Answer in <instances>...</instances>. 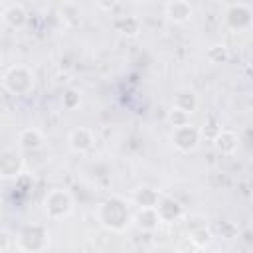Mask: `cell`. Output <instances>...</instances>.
I'll list each match as a JSON object with an SVG mask.
<instances>
[{
	"label": "cell",
	"mask_w": 253,
	"mask_h": 253,
	"mask_svg": "<svg viewBox=\"0 0 253 253\" xmlns=\"http://www.w3.org/2000/svg\"><path fill=\"white\" fill-rule=\"evenodd\" d=\"M219 130H221V126H219L213 119L206 121V123H204V126H200V134H202V138L211 140V142H213V138L219 134Z\"/></svg>",
	"instance_id": "cell-23"
},
{
	"label": "cell",
	"mask_w": 253,
	"mask_h": 253,
	"mask_svg": "<svg viewBox=\"0 0 253 253\" xmlns=\"http://www.w3.org/2000/svg\"><path fill=\"white\" fill-rule=\"evenodd\" d=\"M170 140H172V146L182 152V154H190L198 148L200 140H202V134H200V126L188 123L184 126H178V128H172V134H170Z\"/></svg>",
	"instance_id": "cell-5"
},
{
	"label": "cell",
	"mask_w": 253,
	"mask_h": 253,
	"mask_svg": "<svg viewBox=\"0 0 253 253\" xmlns=\"http://www.w3.org/2000/svg\"><path fill=\"white\" fill-rule=\"evenodd\" d=\"M160 198H162V194H160L156 188L142 184V186H138V188L132 192L130 202H132L136 208H156L158 202H160Z\"/></svg>",
	"instance_id": "cell-15"
},
{
	"label": "cell",
	"mask_w": 253,
	"mask_h": 253,
	"mask_svg": "<svg viewBox=\"0 0 253 253\" xmlns=\"http://www.w3.org/2000/svg\"><path fill=\"white\" fill-rule=\"evenodd\" d=\"M213 148H215L221 156H231V154H235L237 148H239V138H237V134H235L233 130L221 128L219 134L213 138Z\"/></svg>",
	"instance_id": "cell-16"
},
{
	"label": "cell",
	"mask_w": 253,
	"mask_h": 253,
	"mask_svg": "<svg viewBox=\"0 0 253 253\" xmlns=\"http://www.w3.org/2000/svg\"><path fill=\"white\" fill-rule=\"evenodd\" d=\"M16 243L24 253H43L49 245V231L43 223H26L18 231Z\"/></svg>",
	"instance_id": "cell-3"
},
{
	"label": "cell",
	"mask_w": 253,
	"mask_h": 253,
	"mask_svg": "<svg viewBox=\"0 0 253 253\" xmlns=\"http://www.w3.org/2000/svg\"><path fill=\"white\" fill-rule=\"evenodd\" d=\"M186 227H188V241L196 249H204L213 237V233L208 225V219L204 215H190L186 219Z\"/></svg>",
	"instance_id": "cell-7"
},
{
	"label": "cell",
	"mask_w": 253,
	"mask_h": 253,
	"mask_svg": "<svg viewBox=\"0 0 253 253\" xmlns=\"http://www.w3.org/2000/svg\"><path fill=\"white\" fill-rule=\"evenodd\" d=\"M67 144L75 154H85L95 146V132L89 126H77L69 132Z\"/></svg>",
	"instance_id": "cell-9"
},
{
	"label": "cell",
	"mask_w": 253,
	"mask_h": 253,
	"mask_svg": "<svg viewBox=\"0 0 253 253\" xmlns=\"http://www.w3.org/2000/svg\"><path fill=\"white\" fill-rule=\"evenodd\" d=\"M156 211H158L162 223H176L184 217V206L176 198L166 196V194H162V198L156 206Z\"/></svg>",
	"instance_id": "cell-10"
},
{
	"label": "cell",
	"mask_w": 253,
	"mask_h": 253,
	"mask_svg": "<svg viewBox=\"0 0 253 253\" xmlns=\"http://www.w3.org/2000/svg\"><path fill=\"white\" fill-rule=\"evenodd\" d=\"M172 107L186 113V115H194L200 107V99L196 95L194 89L190 87H180L174 91V97H172Z\"/></svg>",
	"instance_id": "cell-13"
},
{
	"label": "cell",
	"mask_w": 253,
	"mask_h": 253,
	"mask_svg": "<svg viewBox=\"0 0 253 253\" xmlns=\"http://www.w3.org/2000/svg\"><path fill=\"white\" fill-rule=\"evenodd\" d=\"M164 16L172 24H186L194 16V6L186 0H172V2L164 4Z\"/></svg>",
	"instance_id": "cell-14"
},
{
	"label": "cell",
	"mask_w": 253,
	"mask_h": 253,
	"mask_svg": "<svg viewBox=\"0 0 253 253\" xmlns=\"http://www.w3.org/2000/svg\"><path fill=\"white\" fill-rule=\"evenodd\" d=\"M206 59L213 65H221L229 61V47L225 43H211L206 51Z\"/></svg>",
	"instance_id": "cell-19"
},
{
	"label": "cell",
	"mask_w": 253,
	"mask_h": 253,
	"mask_svg": "<svg viewBox=\"0 0 253 253\" xmlns=\"http://www.w3.org/2000/svg\"><path fill=\"white\" fill-rule=\"evenodd\" d=\"M225 24L235 30V32H243V30H251V22H253V8L245 2H233L227 4L225 12Z\"/></svg>",
	"instance_id": "cell-6"
},
{
	"label": "cell",
	"mask_w": 253,
	"mask_h": 253,
	"mask_svg": "<svg viewBox=\"0 0 253 253\" xmlns=\"http://www.w3.org/2000/svg\"><path fill=\"white\" fill-rule=\"evenodd\" d=\"M251 30H253V22H251Z\"/></svg>",
	"instance_id": "cell-28"
},
{
	"label": "cell",
	"mask_w": 253,
	"mask_h": 253,
	"mask_svg": "<svg viewBox=\"0 0 253 253\" xmlns=\"http://www.w3.org/2000/svg\"><path fill=\"white\" fill-rule=\"evenodd\" d=\"M59 16H61L63 20H69V18H73L75 22H79V16H81V8H79L75 2H63V4H59Z\"/></svg>",
	"instance_id": "cell-21"
},
{
	"label": "cell",
	"mask_w": 253,
	"mask_h": 253,
	"mask_svg": "<svg viewBox=\"0 0 253 253\" xmlns=\"http://www.w3.org/2000/svg\"><path fill=\"white\" fill-rule=\"evenodd\" d=\"M43 211L49 219H63L71 213L73 210V196L69 194V190L65 188H51L45 196H43Z\"/></svg>",
	"instance_id": "cell-4"
},
{
	"label": "cell",
	"mask_w": 253,
	"mask_h": 253,
	"mask_svg": "<svg viewBox=\"0 0 253 253\" xmlns=\"http://www.w3.org/2000/svg\"><path fill=\"white\" fill-rule=\"evenodd\" d=\"M2 22L12 30H22L28 24V10L20 2H10L2 8Z\"/></svg>",
	"instance_id": "cell-12"
},
{
	"label": "cell",
	"mask_w": 253,
	"mask_h": 253,
	"mask_svg": "<svg viewBox=\"0 0 253 253\" xmlns=\"http://www.w3.org/2000/svg\"><path fill=\"white\" fill-rule=\"evenodd\" d=\"M43 134L40 128H34V126H28V128H22L18 132V146L22 150H38L43 146Z\"/></svg>",
	"instance_id": "cell-17"
},
{
	"label": "cell",
	"mask_w": 253,
	"mask_h": 253,
	"mask_svg": "<svg viewBox=\"0 0 253 253\" xmlns=\"http://www.w3.org/2000/svg\"><path fill=\"white\" fill-rule=\"evenodd\" d=\"M130 204L132 202H128L121 196H107L105 200L99 202V206L95 210V217L101 223V227H105L107 231L123 233L132 223L134 213L130 211Z\"/></svg>",
	"instance_id": "cell-1"
},
{
	"label": "cell",
	"mask_w": 253,
	"mask_h": 253,
	"mask_svg": "<svg viewBox=\"0 0 253 253\" xmlns=\"http://www.w3.org/2000/svg\"><path fill=\"white\" fill-rule=\"evenodd\" d=\"M24 174V158L16 148H4L0 156V176L4 180H16Z\"/></svg>",
	"instance_id": "cell-8"
},
{
	"label": "cell",
	"mask_w": 253,
	"mask_h": 253,
	"mask_svg": "<svg viewBox=\"0 0 253 253\" xmlns=\"http://www.w3.org/2000/svg\"><path fill=\"white\" fill-rule=\"evenodd\" d=\"M115 6H117L115 2H107V4H105V2H99V4H97V8H101V10H113Z\"/></svg>",
	"instance_id": "cell-25"
},
{
	"label": "cell",
	"mask_w": 253,
	"mask_h": 253,
	"mask_svg": "<svg viewBox=\"0 0 253 253\" xmlns=\"http://www.w3.org/2000/svg\"><path fill=\"white\" fill-rule=\"evenodd\" d=\"M2 85L10 95L26 97L36 89V73L32 71V67L22 63L10 65L2 75Z\"/></svg>",
	"instance_id": "cell-2"
},
{
	"label": "cell",
	"mask_w": 253,
	"mask_h": 253,
	"mask_svg": "<svg viewBox=\"0 0 253 253\" xmlns=\"http://www.w3.org/2000/svg\"><path fill=\"white\" fill-rule=\"evenodd\" d=\"M208 253H217V251H208Z\"/></svg>",
	"instance_id": "cell-27"
},
{
	"label": "cell",
	"mask_w": 253,
	"mask_h": 253,
	"mask_svg": "<svg viewBox=\"0 0 253 253\" xmlns=\"http://www.w3.org/2000/svg\"><path fill=\"white\" fill-rule=\"evenodd\" d=\"M245 71H247V75L249 77H253V55L249 57V61L245 63Z\"/></svg>",
	"instance_id": "cell-26"
},
{
	"label": "cell",
	"mask_w": 253,
	"mask_h": 253,
	"mask_svg": "<svg viewBox=\"0 0 253 253\" xmlns=\"http://www.w3.org/2000/svg\"><path fill=\"white\" fill-rule=\"evenodd\" d=\"M14 186H16V190H18V192L26 194V192L34 190V176H32V174H28V172H24V174H20V176L14 180Z\"/></svg>",
	"instance_id": "cell-24"
},
{
	"label": "cell",
	"mask_w": 253,
	"mask_h": 253,
	"mask_svg": "<svg viewBox=\"0 0 253 253\" xmlns=\"http://www.w3.org/2000/svg\"><path fill=\"white\" fill-rule=\"evenodd\" d=\"M115 28H117L119 34H123L126 38H136L140 34V30H142V24H140V20L136 16L128 14V16H119L115 20Z\"/></svg>",
	"instance_id": "cell-18"
},
{
	"label": "cell",
	"mask_w": 253,
	"mask_h": 253,
	"mask_svg": "<svg viewBox=\"0 0 253 253\" xmlns=\"http://www.w3.org/2000/svg\"><path fill=\"white\" fill-rule=\"evenodd\" d=\"M166 121L170 123V126L172 128H178V126H184V125H188L190 123V115H186V113H182V111H178V109H170L168 111V117H166Z\"/></svg>",
	"instance_id": "cell-22"
},
{
	"label": "cell",
	"mask_w": 253,
	"mask_h": 253,
	"mask_svg": "<svg viewBox=\"0 0 253 253\" xmlns=\"http://www.w3.org/2000/svg\"><path fill=\"white\" fill-rule=\"evenodd\" d=\"M61 105L65 111H75L79 105H81V95L77 89H65L63 95H61Z\"/></svg>",
	"instance_id": "cell-20"
},
{
	"label": "cell",
	"mask_w": 253,
	"mask_h": 253,
	"mask_svg": "<svg viewBox=\"0 0 253 253\" xmlns=\"http://www.w3.org/2000/svg\"><path fill=\"white\" fill-rule=\"evenodd\" d=\"M132 223L142 233H154L162 225V219H160L156 208H136V211L132 215Z\"/></svg>",
	"instance_id": "cell-11"
}]
</instances>
